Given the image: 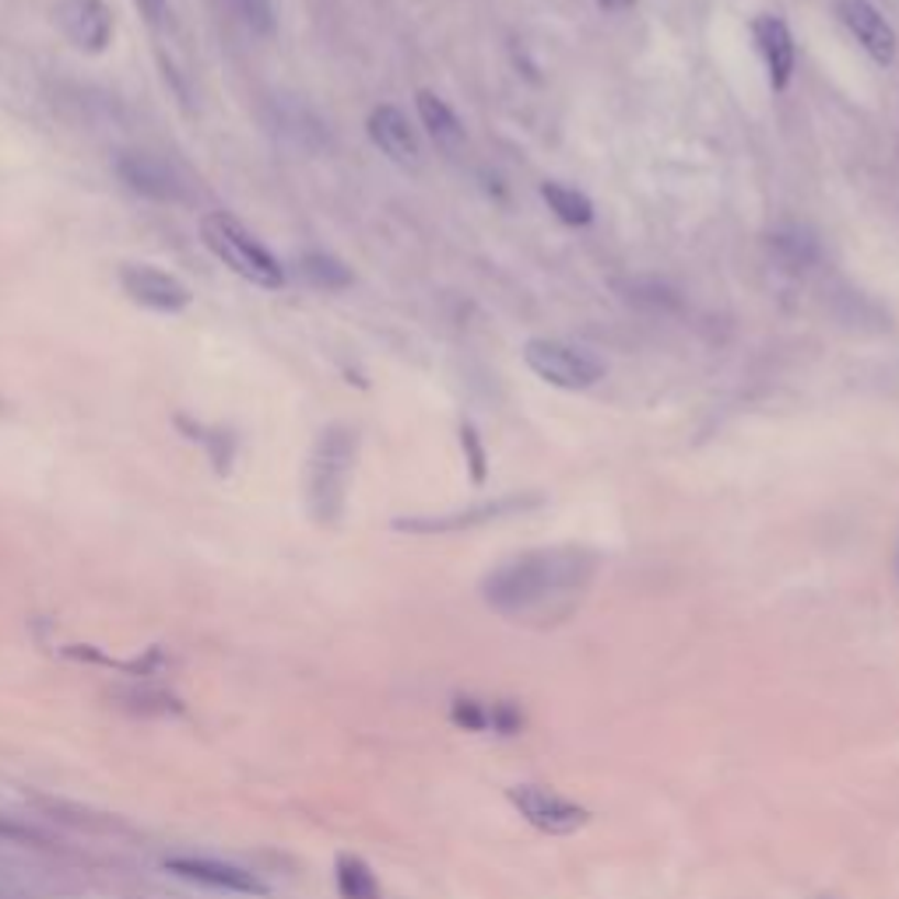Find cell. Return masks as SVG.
<instances>
[{"label":"cell","mask_w":899,"mask_h":899,"mask_svg":"<svg viewBox=\"0 0 899 899\" xmlns=\"http://www.w3.org/2000/svg\"><path fill=\"white\" fill-rule=\"evenodd\" d=\"M766 254L784 275H804L819 264V236L801 222H784L766 232Z\"/></svg>","instance_id":"14"},{"label":"cell","mask_w":899,"mask_h":899,"mask_svg":"<svg viewBox=\"0 0 899 899\" xmlns=\"http://www.w3.org/2000/svg\"><path fill=\"white\" fill-rule=\"evenodd\" d=\"M232 14L254 32V35H271L275 32V8L271 0H225Z\"/></svg>","instance_id":"19"},{"label":"cell","mask_w":899,"mask_h":899,"mask_svg":"<svg viewBox=\"0 0 899 899\" xmlns=\"http://www.w3.org/2000/svg\"><path fill=\"white\" fill-rule=\"evenodd\" d=\"M524 363L528 369L559 390H587L598 380H604V363L580 345H569L559 337H531L524 341Z\"/></svg>","instance_id":"4"},{"label":"cell","mask_w":899,"mask_h":899,"mask_svg":"<svg viewBox=\"0 0 899 899\" xmlns=\"http://www.w3.org/2000/svg\"><path fill=\"white\" fill-rule=\"evenodd\" d=\"M752 43L759 49V57L766 64V78L773 92H787L790 81H795V67H798V46H795V32L784 22L780 14H755L752 18Z\"/></svg>","instance_id":"11"},{"label":"cell","mask_w":899,"mask_h":899,"mask_svg":"<svg viewBox=\"0 0 899 899\" xmlns=\"http://www.w3.org/2000/svg\"><path fill=\"white\" fill-rule=\"evenodd\" d=\"M454 721L467 731H485L492 728V710L475 703V699H454Z\"/></svg>","instance_id":"22"},{"label":"cell","mask_w":899,"mask_h":899,"mask_svg":"<svg viewBox=\"0 0 899 899\" xmlns=\"http://www.w3.org/2000/svg\"><path fill=\"white\" fill-rule=\"evenodd\" d=\"M355 457H358V436L352 425L334 422L317 436L310 460H306V502H310V513L317 524L331 528L341 520V513H345Z\"/></svg>","instance_id":"2"},{"label":"cell","mask_w":899,"mask_h":899,"mask_svg":"<svg viewBox=\"0 0 899 899\" xmlns=\"http://www.w3.org/2000/svg\"><path fill=\"white\" fill-rule=\"evenodd\" d=\"M120 289L131 296V302L145 306V310H155V313H179L193 302L187 285L155 264H123Z\"/></svg>","instance_id":"10"},{"label":"cell","mask_w":899,"mask_h":899,"mask_svg":"<svg viewBox=\"0 0 899 899\" xmlns=\"http://www.w3.org/2000/svg\"><path fill=\"white\" fill-rule=\"evenodd\" d=\"M134 8L152 29H162L169 22V0H134Z\"/></svg>","instance_id":"23"},{"label":"cell","mask_w":899,"mask_h":899,"mask_svg":"<svg viewBox=\"0 0 899 899\" xmlns=\"http://www.w3.org/2000/svg\"><path fill=\"white\" fill-rule=\"evenodd\" d=\"M116 176L123 179V187L148 197V201L158 204L187 201V184L179 179L176 166L152 152H123L116 158Z\"/></svg>","instance_id":"7"},{"label":"cell","mask_w":899,"mask_h":899,"mask_svg":"<svg viewBox=\"0 0 899 899\" xmlns=\"http://www.w3.org/2000/svg\"><path fill=\"white\" fill-rule=\"evenodd\" d=\"M415 110H419V120H422L425 134L436 141V148H440V152L457 155V152L467 145L464 123H460V116L446 106V99H440L436 92H429V88H422V92L415 96Z\"/></svg>","instance_id":"15"},{"label":"cell","mask_w":899,"mask_h":899,"mask_svg":"<svg viewBox=\"0 0 899 899\" xmlns=\"http://www.w3.org/2000/svg\"><path fill=\"white\" fill-rule=\"evenodd\" d=\"M460 449H464L467 471H471V481L485 485V475H489V457H485L481 436H478V429L471 422H460Z\"/></svg>","instance_id":"20"},{"label":"cell","mask_w":899,"mask_h":899,"mask_svg":"<svg viewBox=\"0 0 899 899\" xmlns=\"http://www.w3.org/2000/svg\"><path fill=\"white\" fill-rule=\"evenodd\" d=\"M625 299L636 302V306H651V310H675V306H678V296L661 281H633V285H629Z\"/></svg>","instance_id":"21"},{"label":"cell","mask_w":899,"mask_h":899,"mask_svg":"<svg viewBox=\"0 0 899 899\" xmlns=\"http://www.w3.org/2000/svg\"><path fill=\"white\" fill-rule=\"evenodd\" d=\"M819 899H833V896H819Z\"/></svg>","instance_id":"25"},{"label":"cell","mask_w":899,"mask_h":899,"mask_svg":"<svg viewBox=\"0 0 899 899\" xmlns=\"http://www.w3.org/2000/svg\"><path fill=\"white\" fill-rule=\"evenodd\" d=\"M507 798L520 812V819L531 822L537 833H548V836L577 833L590 819L587 808H580L577 801H569L563 795H555V790H548V787H537V784H517L507 790Z\"/></svg>","instance_id":"6"},{"label":"cell","mask_w":899,"mask_h":899,"mask_svg":"<svg viewBox=\"0 0 899 899\" xmlns=\"http://www.w3.org/2000/svg\"><path fill=\"white\" fill-rule=\"evenodd\" d=\"M633 4H636V0H598V8H601V11H611V14H615V11H625V8H633Z\"/></svg>","instance_id":"24"},{"label":"cell","mask_w":899,"mask_h":899,"mask_svg":"<svg viewBox=\"0 0 899 899\" xmlns=\"http://www.w3.org/2000/svg\"><path fill=\"white\" fill-rule=\"evenodd\" d=\"M299 275L310 285H317V289H323V292H341V289H348V285H352V267L345 260L331 257V254H320V249L299 257Z\"/></svg>","instance_id":"18"},{"label":"cell","mask_w":899,"mask_h":899,"mask_svg":"<svg viewBox=\"0 0 899 899\" xmlns=\"http://www.w3.org/2000/svg\"><path fill=\"white\" fill-rule=\"evenodd\" d=\"M833 14L840 18V25L847 29L857 46L868 53L878 67H892L899 53V35L889 25V18L878 11L872 0H836Z\"/></svg>","instance_id":"8"},{"label":"cell","mask_w":899,"mask_h":899,"mask_svg":"<svg viewBox=\"0 0 899 899\" xmlns=\"http://www.w3.org/2000/svg\"><path fill=\"white\" fill-rule=\"evenodd\" d=\"M201 236H204V246L211 249V254L243 281L257 285V289H267V292H275L285 285L281 260L240 219H232V214H225V211H211L201 219Z\"/></svg>","instance_id":"3"},{"label":"cell","mask_w":899,"mask_h":899,"mask_svg":"<svg viewBox=\"0 0 899 899\" xmlns=\"http://www.w3.org/2000/svg\"><path fill=\"white\" fill-rule=\"evenodd\" d=\"M334 883L341 899H380V883H376L373 868L366 865L363 857L355 854H341L334 865Z\"/></svg>","instance_id":"17"},{"label":"cell","mask_w":899,"mask_h":899,"mask_svg":"<svg viewBox=\"0 0 899 899\" xmlns=\"http://www.w3.org/2000/svg\"><path fill=\"white\" fill-rule=\"evenodd\" d=\"M53 18H57L67 43L81 53H102L113 43L116 22L113 11L106 8V0H57Z\"/></svg>","instance_id":"9"},{"label":"cell","mask_w":899,"mask_h":899,"mask_svg":"<svg viewBox=\"0 0 899 899\" xmlns=\"http://www.w3.org/2000/svg\"><path fill=\"white\" fill-rule=\"evenodd\" d=\"M542 507V496L537 492H510L499 496L489 502H478V507H467L457 513H443V517H401L393 520L398 531H411V534H454V531H471L481 524H496V520H507L513 513H524Z\"/></svg>","instance_id":"5"},{"label":"cell","mask_w":899,"mask_h":899,"mask_svg":"<svg viewBox=\"0 0 899 899\" xmlns=\"http://www.w3.org/2000/svg\"><path fill=\"white\" fill-rule=\"evenodd\" d=\"M537 190H542V201L548 204V211L559 222H566V225H590V222H595V204H590V197L584 190L566 187V184H559V179H545Z\"/></svg>","instance_id":"16"},{"label":"cell","mask_w":899,"mask_h":899,"mask_svg":"<svg viewBox=\"0 0 899 899\" xmlns=\"http://www.w3.org/2000/svg\"><path fill=\"white\" fill-rule=\"evenodd\" d=\"M598 559L587 548H534L499 563L481 580V598L507 619L545 615L555 604H566L590 584Z\"/></svg>","instance_id":"1"},{"label":"cell","mask_w":899,"mask_h":899,"mask_svg":"<svg viewBox=\"0 0 899 899\" xmlns=\"http://www.w3.org/2000/svg\"><path fill=\"white\" fill-rule=\"evenodd\" d=\"M366 131H369V141L376 148H380L390 162H398L404 169H419L422 166V141H419V131L411 127V120L404 110L398 106H376L366 120Z\"/></svg>","instance_id":"12"},{"label":"cell","mask_w":899,"mask_h":899,"mask_svg":"<svg viewBox=\"0 0 899 899\" xmlns=\"http://www.w3.org/2000/svg\"><path fill=\"white\" fill-rule=\"evenodd\" d=\"M166 872L187 878V883L219 889V892H240V896H264L267 892V886L254 872L229 865V861H214V857H176V861H166Z\"/></svg>","instance_id":"13"}]
</instances>
